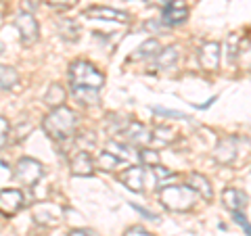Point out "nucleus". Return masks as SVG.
I'll list each match as a JSON object with an SVG mask.
<instances>
[{"instance_id":"nucleus-1","label":"nucleus","mask_w":251,"mask_h":236,"mask_svg":"<svg viewBox=\"0 0 251 236\" xmlns=\"http://www.w3.org/2000/svg\"><path fill=\"white\" fill-rule=\"evenodd\" d=\"M77 128V115L69 107H57L52 109L42 119V130L46 132V136L52 140H67L75 134Z\"/></svg>"},{"instance_id":"nucleus-2","label":"nucleus","mask_w":251,"mask_h":236,"mask_svg":"<svg viewBox=\"0 0 251 236\" xmlns=\"http://www.w3.org/2000/svg\"><path fill=\"white\" fill-rule=\"evenodd\" d=\"M157 196H159V203L170 211H191L197 203V194L191 190V186L186 184H176V186H161L157 190Z\"/></svg>"},{"instance_id":"nucleus-3","label":"nucleus","mask_w":251,"mask_h":236,"mask_svg":"<svg viewBox=\"0 0 251 236\" xmlns=\"http://www.w3.org/2000/svg\"><path fill=\"white\" fill-rule=\"evenodd\" d=\"M69 80H72L74 88L100 90L105 86V75L90 61H74L69 65Z\"/></svg>"},{"instance_id":"nucleus-4","label":"nucleus","mask_w":251,"mask_h":236,"mask_svg":"<svg viewBox=\"0 0 251 236\" xmlns=\"http://www.w3.org/2000/svg\"><path fill=\"white\" fill-rule=\"evenodd\" d=\"M44 176V165L38 159H31V157H23L15 165V180L21 182L23 186L34 188Z\"/></svg>"},{"instance_id":"nucleus-5","label":"nucleus","mask_w":251,"mask_h":236,"mask_svg":"<svg viewBox=\"0 0 251 236\" xmlns=\"http://www.w3.org/2000/svg\"><path fill=\"white\" fill-rule=\"evenodd\" d=\"M117 136H122V142L130 144V146L145 148L147 144H151V132H149L147 125H143L140 121H128L126 128L117 134Z\"/></svg>"},{"instance_id":"nucleus-6","label":"nucleus","mask_w":251,"mask_h":236,"mask_svg":"<svg viewBox=\"0 0 251 236\" xmlns=\"http://www.w3.org/2000/svg\"><path fill=\"white\" fill-rule=\"evenodd\" d=\"M15 27L19 29V36H21V44L23 46H34L40 38V27H38V21L34 19L31 13H19L17 19H15Z\"/></svg>"},{"instance_id":"nucleus-7","label":"nucleus","mask_w":251,"mask_h":236,"mask_svg":"<svg viewBox=\"0 0 251 236\" xmlns=\"http://www.w3.org/2000/svg\"><path fill=\"white\" fill-rule=\"evenodd\" d=\"M220 57H222V46L220 42H205L199 48V65L205 71H216L220 67Z\"/></svg>"},{"instance_id":"nucleus-8","label":"nucleus","mask_w":251,"mask_h":236,"mask_svg":"<svg viewBox=\"0 0 251 236\" xmlns=\"http://www.w3.org/2000/svg\"><path fill=\"white\" fill-rule=\"evenodd\" d=\"M23 192L17 188H6V190H0V213L11 217L23 207Z\"/></svg>"},{"instance_id":"nucleus-9","label":"nucleus","mask_w":251,"mask_h":236,"mask_svg":"<svg viewBox=\"0 0 251 236\" xmlns=\"http://www.w3.org/2000/svg\"><path fill=\"white\" fill-rule=\"evenodd\" d=\"M34 219L44 226H57L63 219V211L54 203H38L34 207Z\"/></svg>"},{"instance_id":"nucleus-10","label":"nucleus","mask_w":251,"mask_h":236,"mask_svg":"<svg viewBox=\"0 0 251 236\" xmlns=\"http://www.w3.org/2000/svg\"><path fill=\"white\" fill-rule=\"evenodd\" d=\"M188 19V6L184 4V0H174L172 4H168L161 13V23L166 27H174L180 25Z\"/></svg>"},{"instance_id":"nucleus-11","label":"nucleus","mask_w":251,"mask_h":236,"mask_svg":"<svg viewBox=\"0 0 251 236\" xmlns=\"http://www.w3.org/2000/svg\"><path fill=\"white\" fill-rule=\"evenodd\" d=\"M239 140L234 136H226L218 142V146L214 148V159L220 165H230L237 159V153H239V146H237Z\"/></svg>"},{"instance_id":"nucleus-12","label":"nucleus","mask_w":251,"mask_h":236,"mask_svg":"<svg viewBox=\"0 0 251 236\" xmlns=\"http://www.w3.org/2000/svg\"><path fill=\"white\" fill-rule=\"evenodd\" d=\"M222 203L224 207L232 211V213H237V211H245L247 205H249V196L247 192L239 190V188H226L222 192Z\"/></svg>"},{"instance_id":"nucleus-13","label":"nucleus","mask_w":251,"mask_h":236,"mask_svg":"<svg viewBox=\"0 0 251 236\" xmlns=\"http://www.w3.org/2000/svg\"><path fill=\"white\" fill-rule=\"evenodd\" d=\"M86 17L97 19V21H117V23H126L128 21V13L117 11V9H109V6H90L84 11Z\"/></svg>"},{"instance_id":"nucleus-14","label":"nucleus","mask_w":251,"mask_h":236,"mask_svg":"<svg viewBox=\"0 0 251 236\" xmlns=\"http://www.w3.org/2000/svg\"><path fill=\"white\" fill-rule=\"evenodd\" d=\"M94 171V161L88 151H77L72 159V174L74 176H80V178H86V176H92Z\"/></svg>"},{"instance_id":"nucleus-15","label":"nucleus","mask_w":251,"mask_h":236,"mask_svg":"<svg viewBox=\"0 0 251 236\" xmlns=\"http://www.w3.org/2000/svg\"><path fill=\"white\" fill-rule=\"evenodd\" d=\"M122 182L130 188L132 192H143L145 190V169L140 165H132L124 171Z\"/></svg>"},{"instance_id":"nucleus-16","label":"nucleus","mask_w":251,"mask_h":236,"mask_svg":"<svg viewBox=\"0 0 251 236\" xmlns=\"http://www.w3.org/2000/svg\"><path fill=\"white\" fill-rule=\"evenodd\" d=\"M188 186H191V190L195 194H199L201 199H205V201L214 199V190H211V184H209V180L205 176L191 174V176H188Z\"/></svg>"},{"instance_id":"nucleus-17","label":"nucleus","mask_w":251,"mask_h":236,"mask_svg":"<svg viewBox=\"0 0 251 236\" xmlns=\"http://www.w3.org/2000/svg\"><path fill=\"white\" fill-rule=\"evenodd\" d=\"M159 50H161L159 40L151 38V40H147V42H143V44L138 46V48L134 50V54L130 57V61H147V59H153Z\"/></svg>"},{"instance_id":"nucleus-18","label":"nucleus","mask_w":251,"mask_h":236,"mask_svg":"<svg viewBox=\"0 0 251 236\" xmlns=\"http://www.w3.org/2000/svg\"><path fill=\"white\" fill-rule=\"evenodd\" d=\"M65 98H67V92H65V88H63L61 84H50L49 90H46V94H44V103L49 105L50 109L63 107Z\"/></svg>"},{"instance_id":"nucleus-19","label":"nucleus","mask_w":251,"mask_h":236,"mask_svg":"<svg viewBox=\"0 0 251 236\" xmlns=\"http://www.w3.org/2000/svg\"><path fill=\"white\" fill-rule=\"evenodd\" d=\"M176 61H178V48H176V46H166V48H161L159 52L155 54V65L159 69L174 67Z\"/></svg>"},{"instance_id":"nucleus-20","label":"nucleus","mask_w":251,"mask_h":236,"mask_svg":"<svg viewBox=\"0 0 251 236\" xmlns=\"http://www.w3.org/2000/svg\"><path fill=\"white\" fill-rule=\"evenodd\" d=\"M57 27H59V36L63 40L77 42V38H80V25H77L74 19H59Z\"/></svg>"},{"instance_id":"nucleus-21","label":"nucleus","mask_w":251,"mask_h":236,"mask_svg":"<svg viewBox=\"0 0 251 236\" xmlns=\"http://www.w3.org/2000/svg\"><path fill=\"white\" fill-rule=\"evenodd\" d=\"M174 138H176V132L168 128V125H159V128H155V132H151V142L157 146H168L174 142Z\"/></svg>"},{"instance_id":"nucleus-22","label":"nucleus","mask_w":251,"mask_h":236,"mask_svg":"<svg viewBox=\"0 0 251 236\" xmlns=\"http://www.w3.org/2000/svg\"><path fill=\"white\" fill-rule=\"evenodd\" d=\"M19 84V73L15 67L0 65V88L2 90H13Z\"/></svg>"},{"instance_id":"nucleus-23","label":"nucleus","mask_w":251,"mask_h":236,"mask_svg":"<svg viewBox=\"0 0 251 236\" xmlns=\"http://www.w3.org/2000/svg\"><path fill=\"white\" fill-rule=\"evenodd\" d=\"M72 92H74V96H75L77 103H82L86 107L99 103V90H92V88H74V86H72Z\"/></svg>"},{"instance_id":"nucleus-24","label":"nucleus","mask_w":251,"mask_h":236,"mask_svg":"<svg viewBox=\"0 0 251 236\" xmlns=\"http://www.w3.org/2000/svg\"><path fill=\"white\" fill-rule=\"evenodd\" d=\"M120 163H122V161L117 159V157H113L111 153H100V155L97 157V163H94V167H97V169H103V171H113Z\"/></svg>"},{"instance_id":"nucleus-25","label":"nucleus","mask_w":251,"mask_h":236,"mask_svg":"<svg viewBox=\"0 0 251 236\" xmlns=\"http://www.w3.org/2000/svg\"><path fill=\"white\" fill-rule=\"evenodd\" d=\"M107 153H111V155L117 157L120 161H128L130 157H132V155H130V148L126 146L124 142H117V140H111V142H109Z\"/></svg>"},{"instance_id":"nucleus-26","label":"nucleus","mask_w":251,"mask_h":236,"mask_svg":"<svg viewBox=\"0 0 251 236\" xmlns=\"http://www.w3.org/2000/svg\"><path fill=\"white\" fill-rule=\"evenodd\" d=\"M138 157H140V161H143V165H147V167L159 165V153L153 151V148H140Z\"/></svg>"},{"instance_id":"nucleus-27","label":"nucleus","mask_w":251,"mask_h":236,"mask_svg":"<svg viewBox=\"0 0 251 236\" xmlns=\"http://www.w3.org/2000/svg\"><path fill=\"white\" fill-rule=\"evenodd\" d=\"M9 136H11V125L6 117H0V148H4L6 142H9Z\"/></svg>"},{"instance_id":"nucleus-28","label":"nucleus","mask_w":251,"mask_h":236,"mask_svg":"<svg viewBox=\"0 0 251 236\" xmlns=\"http://www.w3.org/2000/svg\"><path fill=\"white\" fill-rule=\"evenodd\" d=\"M232 217H234V222H237L243 230H245V236H249L251 234V228H249V219H247V215L243 213V211H237V213H232Z\"/></svg>"},{"instance_id":"nucleus-29","label":"nucleus","mask_w":251,"mask_h":236,"mask_svg":"<svg viewBox=\"0 0 251 236\" xmlns=\"http://www.w3.org/2000/svg\"><path fill=\"white\" fill-rule=\"evenodd\" d=\"M153 113L157 115H163V117H176V119H188L186 113H180V111H168V109H161V107H155Z\"/></svg>"},{"instance_id":"nucleus-30","label":"nucleus","mask_w":251,"mask_h":236,"mask_svg":"<svg viewBox=\"0 0 251 236\" xmlns=\"http://www.w3.org/2000/svg\"><path fill=\"white\" fill-rule=\"evenodd\" d=\"M29 132H31V123H29V121H27V125H25V123H19V128L15 130V134H13V136H15L13 142H19V140H23Z\"/></svg>"},{"instance_id":"nucleus-31","label":"nucleus","mask_w":251,"mask_h":236,"mask_svg":"<svg viewBox=\"0 0 251 236\" xmlns=\"http://www.w3.org/2000/svg\"><path fill=\"white\" fill-rule=\"evenodd\" d=\"M49 6H57V9H72L74 4H77V0H44Z\"/></svg>"},{"instance_id":"nucleus-32","label":"nucleus","mask_w":251,"mask_h":236,"mask_svg":"<svg viewBox=\"0 0 251 236\" xmlns=\"http://www.w3.org/2000/svg\"><path fill=\"white\" fill-rule=\"evenodd\" d=\"M145 29H149V31H157V34H159V31H166L168 27L161 23V19H151V21H147V23H145Z\"/></svg>"},{"instance_id":"nucleus-33","label":"nucleus","mask_w":251,"mask_h":236,"mask_svg":"<svg viewBox=\"0 0 251 236\" xmlns=\"http://www.w3.org/2000/svg\"><path fill=\"white\" fill-rule=\"evenodd\" d=\"M153 174H155V178L166 180V178H172V176H174V171H170L168 167H163V165L159 163V165H155V167H153Z\"/></svg>"},{"instance_id":"nucleus-34","label":"nucleus","mask_w":251,"mask_h":236,"mask_svg":"<svg viewBox=\"0 0 251 236\" xmlns=\"http://www.w3.org/2000/svg\"><path fill=\"white\" fill-rule=\"evenodd\" d=\"M67 236H99V234L90 230V228H77V230H72Z\"/></svg>"},{"instance_id":"nucleus-35","label":"nucleus","mask_w":251,"mask_h":236,"mask_svg":"<svg viewBox=\"0 0 251 236\" xmlns=\"http://www.w3.org/2000/svg\"><path fill=\"white\" fill-rule=\"evenodd\" d=\"M124 236H153V234H151V232H147V230H143V228L134 226V228H130V230H126Z\"/></svg>"},{"instance_id":"nucleus-36","label":"nucleus","mask_w":251,"mask_h":236,"mask_svg":"<svg viewBox=\"0 0 251 236\" xmlns=\"http://www.w3.org/2000/svg\"><path fill=\"white\" fill-rule=\"evenodd\" d=\"M132 207H134V209L138 211V213H143L145 217H149V219H159V217H157V215L153 213V211H147L145 207H140V205H136V203H132Z\"/></svg>"},{"instance_id":"nucleus-37","label":"nucleus","mask_w":251,"mask_h":236,"mask_svg":"<svg viewBox=\"0 0 251 236\" xmlns=\"http://www.w3.org/2000/svg\"><path fill=\"white\" fill-rule=\"evenodd\" d=\"M145 2H147L149 6H161V9H166V6L172 4L174 0H145Z\"/></svg>"},{"instance_id":"nucleus-38","label":"nucleus","mask_w":251,"mask_h":236,"mask_svg":"<svg viewBox=\"0 0 251 236\" xmlns=\"http://www.w3.org/2000/svg\"><path fill=\"white\" fill-rule=\"evenodd\" d=\"M214 100H216V96H214V98H209V100H207V103H203V105H199V109H207V107H209L211 103H214Z\"/></svg>"},{"instance_id":"nucleus-39","label":"nucleus","mask_w":251,"mask_h":236,"mask_svg":"<svg viewBox=\"0 0 251 236\" xmlns=\"http://www.w3.org/2000/svg\"><path fill=\"white\" fill-rule=\"evenodd\" d=\"M2 6H4V0H0V11H2Z\"/></svg>"},{"instance_id":"nucleus-40","label":"nucleus","mask_w":251,"mask_h":236,"mask_svg":"<svg viewBox=\"0 0 251 236\" xmlns=\"http://www.w3.org/2000/svg\"><path fill=\"white\" fill-rule=\"evenodd\" d=\"M0 50H2V44H0Z\"/></svg>"},{"instance_id":"nucleus-41","label":"nucleus","mask_w":251,"mask_h":236,"mask_svg":"<svg viewBox=\"0 0 251 236\" xmlns=\"http://www.w3.org/2000/svg\"><path fill=\"white\" fill-rule=\"evenodd\" d=\"M0 23H2V19H0Z\"/></svg>"}]
</instances>
